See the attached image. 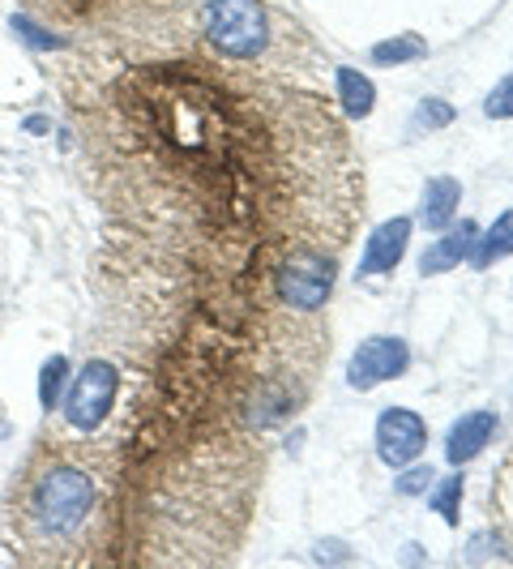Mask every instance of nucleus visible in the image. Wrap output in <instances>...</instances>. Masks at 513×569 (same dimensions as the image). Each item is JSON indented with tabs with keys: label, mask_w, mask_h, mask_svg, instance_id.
Masks as SVG:
<instances>
[{
	"label": "nucleus",
	"mask_w": 513,
	"mask_h": 569,
	"mask_svg": "<svg viewBox=\"0 0 513 569\" xmlns=\"http://www.w3.org/2000/svg\"><path fill=\"white\" fill-rule=\"evenodd\" d=\"M103 510L99 471L82 458H52L27 488V522L34 540H82Z\"/></svg>",
	"instance_id": "nucleus-1"
},
{
	"label": "nucleus",
	"mask_w": 513,
	"mask_h": 569,
	"mask_svg": "<svg viewBox=\"0 0 513 569\" xmlns=\"http://www.w3.org/2000/svg\"><path fill=\"white\" fill-rule=\"evenodd\" d=\"M201 34L223 60H256L270 52L274 13L261 0H210L201 13Z\"/></svg>",
	"instance_id": "nucleus-2"
},
{
	"label": "nucleus",
	"mask_w": 513,
	"mask_h": 569,
	"mask_svg": "<svg viewBox=\"0 0 513 569\" xmlns=\"http://www.w3.org/2000/svg\"><path fill=\"white\" fill-rule=\"evenodd\" d=\"M339 279V253L325 249H286L270 270V291L295 313H321Z\"/></svg>",
	"instance_id": "nucleus-3"
},
{
	"label": "nucleus",
	"mask_w": 513,
	"mask_h": 569,
	"mask_svg": "<svg viewBox=\"0 0 513 569\" xmlns=\"http://www.w3.org/2000/svg\"><path fill=\"white\" fill-rule=\"evenodd\" d=\"M115 395H120V369H115V365H108V360L82 365V372L73 377V386H69L64 399H60L69 428H78V432L103 428V420L112 416V407H115Z\"/></svg>",
	"instance_id": "nucleus-4"
},
{
	"label": "nucleus",
	"mask_w": 513,
	"mask_h": 569,
	"mask_svg": "<svg viewBox=\"0 0 513 569\" xmlns=\"http://www.w3.org/2000/svg\"><path fill=\"white\" fill-rule=\"evenodd\" d=\"M411 369V347L399 335H372L355 347L351 365H346V386L351 390H372L381 381H394Z\"/></svg>",
	"instance_id": "nucleus-5"
},
{
	"label": "nucleus",
	"mask_w": 513,
	"mask_h": 569,
	"mask_svg": "<svg viewBox=\"0 0 513 569\" xmlns=\"http://www.w3.org/2000/svg\"><path fill=\"white\" fill-rule=\"evenodd\" d=\"M428 425L424 416H415L411 407H385L376 416V455L385 467H406L424 455Z\"/></svg>",
	"instance_id": "nucleus-6"
},
{
	"label": "nucleus",
	"mask_w": 513,
	"mask_h": 569,
	"mask_svg": "<svg viewBox=\"0 0 513 569\" xmlns=\"http://www.w3.org/2000/svg\"><path fill=\"white\" fill-rule=\"evenodd\" d=\"M411 231H415V219H385L381 228H372L369 244L360 253V279H376V274H390L394 266L402 261L406 244H411Z\"/></svg>",
	"instance_id": "nucleus-7"
},
{
	"label": "nucleus",
	"mask_w": 513,
	"mask_h": 569,
	"mask_svg": "<svg viewBox=\"0 0 513 569\" xmlns=\"http://www.w3.org/2000/svg\"><path fill=\"white\" fill-rule=\"evenodd\" d=\"M501 420L492 411H466L462 420H454L450 437H445V458L450 467H466L471 458H480L487 450V441L496 437Z\"/></svg>",
	"instance_id": "nucleus-8"
},
{
	"label": "nucleus",
	"mask_w": 513,
	"mask_h": 569,
	"mask_svg": "<svg viewBox=\"0 0 513 569\" xmlns=\"http://www.w3.org/2000/svg\"><path fill=\"white\" fill-rule=\"evenodd\" d=\"M475 236H480V223H471V219L450 223L445 236H441L432 249H424V257H420V274L428 279V274H445V270H454L457 261H466L471 244H475Z\"/></svg>",
	"instance_id": "nucleus-9"
},
{
	"label": "nucleus",
	"mask_w": 513,
	"mask_h": 569,
	"mask_svg": "<svg viewBox=\"0 0 513 569\" xmlns=\"http://www.w3.org/2000/svg\"><path fill=\"white\" fill-rule=\"evenodd\" d=\"M457 201H462V184H457L454 176H432L424 184V198H420V214L415 219L428 231H445L454 223Z\"/></svg>",
	"instance_id": "nucleus-10"
},
{
	"label": "nucleus",
	"mask_w": 513,
	"mask_h": 569,
	"mask_svg": "<svg viewBox=\"0 0 513 569\" xmlns=\"http://www.w3.org/2000/svg\"><path fill=\"white\" fill-rule=\"evenodd\" d=\"M334 90H339V103L346 120H364V116L376 108V86H372L369 73H360V69H351V64H342L339 73H334Z\"/></svg>",
	"instance_id": "nucleus-11"
},
{
	"label": "nucleus",
	"mask_w": 513,
	"mask_h": 569,
	"mask_svg": "<svg viewBox=\"0 0 513 569\" xmlns=\"http://www.w3.org/2000/svg\"><path fill=\"white\" fill-rule=\"evenodd\" d=\"M510 253H513V210H505V214L487 228V236H475L466 261H471L475 270H487V266H496L501 257H510Z\"/></svg>",
	"instance_id": "nucleus-12"
},
{
	"label": "nucleus",
	"mask_w": 513,
	"mask_h": 569,
	"mask_svg": "<svg viewBox=\"0 0 513 569\" xmlns=\"http://www.w3.org/2000/svg\"><path fill=\"white\" fill-rule=\"evenodd\" d=\"M428 57V39L420 34H399V39H385V43H376L369 52L372 64H381V69H394V64H411V60H424Z\"/></svg>",
	"instance_id": "nucleus-13"
},
{
	"label": "nucleus",
	"mask_w": 513,
	"mask_h": 569,
	"mask_svg": "<svg viewBox=\"0 0 513 569\" xmlns=\"http://www.w3.org/2000/svg\"><path fill=\"white\" fill-rule=\"evenodd\" d=\"M13 34L27 43L30 52H64V48H69V39H64V34L39 27V22L27 18V13H13Z\"/></svg>",
	"instance_id": "nucleus-14"
},
{
	"label": "nucleus",
	"mask_w": 513,
	"mask_h": 569,
	"mask_svg": "<svg viewBox=\"0 0 513 569\" xmlns=\"http://www.w3.org/2000/svg\"><path fill=\"white\" fill-rule=\"evenodd\" d=\"M64 386H69V360H64V356H52V360L39 369V407H43V411L60 407Z\"/></svg>",
	"instance_id": "nucleus-15"
},
{
	"label": "nucleus",
	"mask_w": 513,
	"mask_h": 569,
	"mask_svg": "<svg viewBox=\"0 0 513 569\" xmlns=\"http://www.w3.org/2000/svg\"><path fill=\"white\" fill-rule=\"evenodd\" d=\"M462 488H466V480H462V471H457V476H450V480H441L436 497H432V510L441 513L450 527H457V522H462V510H457V501H462Z\"/></svg>",
	"instance_id": "nucleus-16"
},
{
	"label": "nucleus",
	"mask_w": 513,
	"mask_h": 569,
	"mask_svg": "<svg viewBox=\"0 0 513 569\" xmlns=\"http://www.w3.org/2000/svg\"><path fill=\"white\" fill-rule=\"evenodd\" d=\"M432 485H436V467H432V462H420V467L406 462V471L394 480V492H399V497H420V492H428Z\"/></svg>",
	"instance_id": "nucleus-17"
},
{
	"label": "nucleus",
	"mask_w": 513,
	"mask_h": 569,
	"mask_svg": "<svg viewBox=\"0 0 513 569\" xmlns=\"http://www.w3.org/2000/svg\"><path fill=\"white\" fill-rule=\"evenodd\" d=\"M484 116L487 120H513V69L492 86V94L484 99Z\"/></svg>",
	"instance_id": "nucleus-18"
},
{
	"label": "nucleus",
	"mask_w": 513,
	"mask_h": 569,
	"mask_svg": "<svg viewBox=\"0 0 513 569\" xmlns=\"http://www.w3.org/2000/svg\"><path fill=\"white\" fill-rule=\"evenodd\" d=\"M454 124V103L450 99H424L415 108V129H445Z\"/></svg>",
	"instance_id": "nucleus-19"
},
{
	"label": "nucleus",
	"mask_w": 513,
	"mask_h": 569,
	"mask_svg": "<svg viewBox=\"0 0 513 569\" xmlns=\"http://www.w3.org/2000/svg\"><path fill=\"white\" fill-rule=\"evenodd\" d=\"M48 124H52L48 116H30V120H27V129H30V133H48Z\"/></svg>",
	"instance_id": "nucleus-20"
}]
</instances>
